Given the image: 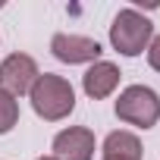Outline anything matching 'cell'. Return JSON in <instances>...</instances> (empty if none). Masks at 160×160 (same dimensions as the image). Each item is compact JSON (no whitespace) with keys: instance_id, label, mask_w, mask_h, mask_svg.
I'll return each mask as SVG.
<instances>
[{"instance_id":"obj_3","label":"cell","mask_w":160,"mask_h":160,"mask_svg":"<svg viewBox=\"0 0 160 160\" xmlns=\"http://www.w3.org/2000/svg\"><path fill=\"white\" fill-rule=\"evenodd\" d=\"M116 116L129 126H138V129H151L157 126L160 119V98L154 88L148 85H129L119 101H116Z\"/></svg>"},{"instance_id":"obj_8","label":"cell","mask_w":160,"mask_h":160,"mask_svg":"<svg viewBox=\"0 0 160 160\" xmlns=\"http://www.w3.org/2000/svg\"><path fill=\"white\" fill-rule=\"evenodd\" d=\"M104 157L107 160H141V141L132 132H110L104 138Z\"/></svg>"},{"instance_id":"obj_6","label":"cell","mask_w":160,"mask_h":160,"mask_svg":"<svg viewBox=\"0 0 160 160\" xmlns=\"http://www.w3.org/2000/svg\"><path fill=\"white\" fill-rule=\"evenodd\" d=\"M57 160H91L94 157V132L85 126H69L53 138V154Z\"/></svg>"},{"instance_id":"obj_4","label":"cell","mask_w":160,"mask_h":160,"mask_svg":"<svg viewBox=\"0 0 160 160\" xmlns=\"http://www.w3.org/2000/svg\"><path fill=\"white\" fill-rule=\"evenodd\" d=\"M38 63L28 53H10L3 63H0V91H7L13 98L32 91L35 78H38Z\"/></svg>"},{"instance_id":"obj_7","label":"cell","mask_w":160,"mask_h":160,"mask_svg":"<svg viewBox=\"0 0 160 160\" xmlns=\"http://www.w3.org/2000/svg\"><path fill=\"white\" fill-rule=\"evenodd\" d=\"M119 66L116 63H107V60H98L91 63V69L82 75V88L91 101H101V98H110L119 85Z\"/></svg>"},{"instance_id":"obj_11","label":"cell","mask_w":160,"mask_h":160,"mask_svg":"<svg viewBox=\"0 0 160 160\" xmlns=\"http://www.w3.org/2000/svg\"><path fill=\"white\" fill-rule=\"evenodd\" d=\"M38 160H57V157H38Z\"/></svg>"},{"instance_id":"obj_9","label":"cell","mask_w":160,"mask_h":160,"mask_svg":"<svg viewBox=\"0 0 160 160\" xmlns=\"http://www.w3.org/2000/svg\"><path fill=\"white\" fill-rule=\"evenodd\" d=\"M19 122V101L7 91H0V135H7Z\"/></svg>"},{"instance_id":"obj_1","label":"cell","mask_w":160,"mask_h":160,"mask_svg":"<svg viewBox=\"0 0 160 160\" xmlns=\"http://www.w3.org/2000/svg\"><path fill=\"white\" fill-rule=\"evenodd\" d=\"M28 98H32L35 113L41 119H47V122L66 119L75 110V91H72V85L66 82L63 75H53V72H44V75L35 78Z\"/></svg>"},{"instance_id":"obj_5","label":"cell","mask_w":160,"mask_h":160,"mask_svg":"<svg viewBox=\"0 0 160 160\" xmlns=\"http://www.w3.org/2000/svg\"><path fill=\"white\" fill-rule=\"evenodd\" d=\"M50 50H53V57L60 63H69V66H75V63H98L101 60V44L85 38V35L60 32V35L50 38Z\"/></svg>"},{"instance_id":"obj_2","label":"cell","mask_w":160,"mask_h":160,"mask_svg":"<svg viewBox=\"0 0 160 160\" xmlns=\"http://www.w3.org/2000/svg\"><path fill=\"white\" fill-rule=\"evenodd\" d=\"M151 41H154V25L148 16H141L132 7L116 13V19L110 25V44L122 57H138L141 50H148Z\"/></svg>"},{"instance_id":"obj_10","label":"cell","mask_w":160,"mask_h":160,"mask_svg":"<svg viewBox=\"0 0 160 160\" xmlns=\"http://www.w3.org/2000/svg\"><path fill=\"white\" fill-rule=\"evenodd\" d=\"M148 63H151V69H157V72H160V35L148 44Z\"/></svg>"},{"instance_id":"obj_12","label":"cell","mask_w":160,"mask_h":160,"mask_svg":"<svg viewBox=\"0 0 160 160\" xmlns=\"http://www.w3.org/2000/svg\"><path fill=\"white\" fill-rule=\"evenodd\" d=\"M104 160H107V157H104Z\"/></svg>"}]
</instances>
